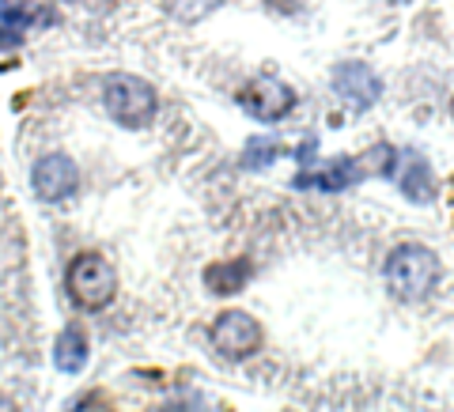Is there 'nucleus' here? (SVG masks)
<instances>
[{
    "instance_id": "obj_12",
    "label": "nucleus",
    "mask_w": 454,
    "mask_h": 412,
    "mask_svg": "<svg viewBox=\"0 0 454 412\" xmlns=\"http://www.w3.org/2000/svg\"><path fill=\"white\" fill-rule=\"evenodd\" d=\"M223 4L227 0H163V12H167V19H175L178 27H197L208 16H216Z\"/></svg>"
},
{
    "instance_id": "obj_11",
    "label": "nucleus",
    "mask_w": 454,
    "mask_h": 412,
    "mask_svg": "<svg viewBox=\"0 0 454 412\" xmlns=\"http://www.w3.org/2000/svg\"><path fill=\"white\" fill-rule=\"evenodd\" d=\"M88 360H91V340L83 333V325H76V322L65 325L53 340V367L61 375H80L83 367H88Z\"/></svg>"
},
{
    "instance_id": "obj_3",
    "label": "nucleus",
    "mask_w": 454,
    "mask_h": 412,
    "mask_svg": "<svg viewBox=\"0 0 454 412\" xmlns=\"http://www.w3.org/2000/svg\"><path fill=\"white\" fill-rule=\"evenodd\" d=\"M103 110L121 129H148L160 118V91L137 73H110L103 80Z\"/></svg>"
},
{
    "instance_id": "obj_8",
    "label": "nucleus",
    "mask_w": 454,
    "mask_h": 412,
    "mask_svg": "<svg viewBox=\"0 0 454 412\" xmlns=\"http://www.w3.org/2000/svg\"><path fill=\"white\" fill-rule=\"evenodd\" d=\"M364 182V170L356 155H333V159H322L310 170L295 175V190H322V193H340L352 190Z\"/></svg>"
},
{
    "instance_id": "obj_18",
    "label": "nucleus",
    "mask_w": 454,
    "mask_h": 412,
    "mask_svg": "<svg viewBox=\"0 0 454 412\" xmlns=\"http://www.w3.org/2000/svg\"><path fill=\"white\" fill-rule=\"evenodd\" d=\"M447 110H450V121H454V95H450V106Z\"/></svg>"
},
{
    "instance_id": "obj_4",
    "label": "nucleus",
    "mask_w": 454,
    "mask_h": 412,
    "mask_svg": "<svg viewBox=\"0 0 454 412\" xmlns=\"http://www.w3.org/2000/svg\"><path fill=\"white\" fill-rule=\"evenodd\" d=\"M208 340L216 348L220 360H231V363H243L250 356H258L262 345H265V333H262V322L250 315V310H239V307H227L220 310L208 325Z\"/></svg>"
},
{
    "instance_id": "obj_1",
    "label": "nucleus",
    "mask_w": 454,
    "mask_h": 412,
    "mask_svg": "<svg viewBox=\"0 0 454 412\" xmlns=\"http://www.w3.org/2000/svg\"><path fill=\"white\" fill-rule=\"evenodd\" d=\"M443 276L439 253L424 243H397L382 258V288L394 303H424L432 299Z\"/></svg>"
},
{
    "instance_id": "obj_13",
    "label": "nucleus",
    "mask_w": 454,
    "mask_h": 412,
    "mask_svg": "<svg viewBox=\"0 0 454 412\" xmlns=\"http://www.w3.org/2000/svg\"><path fill=\"white\" fill-rule=\"evenodd\" d=\"M356 159H360V170H364V182L367 178H394L402 152H397L394 144H372V148H364Z\"/></svg>"
},
{
    "instance_id": "obj_9",
    "label": "nucleus",
    "mask_w": 454,
    "mask_h": 412,
    "mask_svg": "<svg viewBox=\"0 0 454 412\" xmlns=\"http://www.w3.org/2000/svg\"><path fill=\"white\" fill-rule=\"evenodd\" d=\"M394 182H397V190H402V197H405L409 205L428 208V205H435V197H439L435 170H432V163L424 159L420 152H402Z\"/></svg>"
},
{
    "instance_id": "obj_14",
    "label": "nucleus",
    "mask_w": 454,
    "mask_h": 412,
    "mask_svg": "<svg viewBox=\"0 0 454 412\" xmlns=\"http://www.w3.org/2000/svg\"><path fill=\"white\" fill-rule=\"evenodd\" d=\"M280 155L277 140H250L247 152H243V170H265Z\"/></svg>"
},
{
    "instance_id": "obj_17",
    "label": "nucleus",
    "mask_w": 454,
    "mask_h": 412,
    "mask_svg": "<svg viewBox=\"0 0 454 412\" xmlns=\"http://www.w3.org/2000/svg\"><path fill=\"white\" fill-rule=\"evenodd\" d=\"M0 412H20V405H16V401H12V397H8V393H0Z\"/></svg>"
},
{
    "instance_id": "obj_5",
    "label": "nucleus",
    "mask_w": 454,
    "mask_h": 412,
    "mask_svg": "<svg viewBox=\"0 0 454 412\" xmlns=\"http://www.w3.org/2000/svg\"><path fill=\"white\" fill-rule=\"evenodd\" d=\"M235 103H239V110H243L247 118L262 121V125H277L295 110V88L292 83H284V80H277V76H254V80H247L243 88H239Z\"/></svg>"
},
{
    "instance_id": "obj_7",
    "label": "nucleus",
    "mask_w": 454,
    "mask_h": 412,
    "mask_svg": "<svg viewBox=\"0 0 454 412\" xmlns=\"http://www.w3.org/2000/svg\"><path fill=\"white\" fill-rule=\"evenodd\" d=\"M330 88L352 113H367L382 98V80L367 61H340V65H333Z\"/></svg>"
},
{
    "instance_id": "obj_6",
    "label": "nucleus",
    "mask_w": 454,
    "mask_h": 412,
    "mask_svg": "<svg viewBox=\"0 0 454 412\" xmlns=\"http://www.w3.org/2000/svg\"><path fill=\"white\" fill-rule=\"evenodd\" d=\"M80 190V167L68 152H46L31 163V193L42 205H65Z\"/></svg>"
},
{
    "instance_id": "obj_15",
    "label": "nucleus",
    "mask_w": 454,
    "mask_h": 412,
    "mask_svg": "<svg viewBox=\"0 0 454 412\" xmlns=\"http://www.w3.org/2000/svg\"><path fill=\"white\" fill-rule=\"evenodd\" d=\"M163 412H208V405H205V397H201V393H193V390H178V393L163 405Z\"/></svg>"
},
{
    "instance_id": "obj_16",
    "label": "nucleus",
    "mask_w": 454,
    "mask_h": 412,
    "mask_svg": "<svg viewBox=\"0 0 454 412\" xmlns=\"http://www.w3.org/2000/svg\"><path fill=\"white\" fill-rule=\"evenodd\" d=\"M23 35L16 31V23H0V50H12V46H20Z\"/></svg>"
},
{
    "instance_id": "obj_2",
    "label": "nucleus",
    "mask_w": 454,
    "mask_h": 412,
    "mask_svg": "<svg viewBox=\"0 0 454 412\" xmlns=\"http://www.w3.org/2000/svg\"><path fill=\"white\" fill-rule=\"evenodd\" d=\"M118 268L106 253L98 250H80L65 265V295L80 315H103V310L118 299Z\"/></svg>"
},
{
    "instance_id": "obj_10",
    "label": "nucleus",
    "mask_w": 454,
    "mask_h": 412,
    "mask_svg": "<svg viewBox=\"0 0 454 412\" xmlns=\"http://www.w3.org/2000/svg\"><path fill=\"white\" fill-rule=\"evenodd\" d=\"M254 280V265L247 258H231V261H212L205 268V292L216 295V299H231V295L247 292V284Z\"/></svg>"
}]
</instances>
